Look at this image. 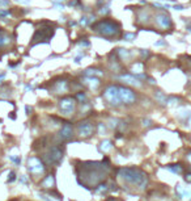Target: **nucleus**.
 Wrapping results in <instances>:
<instances>
[{"instance_id": "f3484780", "label": "nucleus", "mask_w": 191, "mask_h": 201, "mask_svg": "<svg viewBox=\"0 0 191 201\" xmlns=\"http://www.w3.org/2000/svg\"><path fill=\"white\" fill-rule=\"evenodd\" d=\"M149 18H151V15H149L148 11L141 9L140 12H139V20H140L141 22H148Z\"/></svg>"}, {"instance_id": "423d86ee", "label": "nucleus", "mask_w": 191, "mask_h": 201, "mask_svg": "<svg viewBox=\"0 0 191 201\" xmlns=\"http://www.w3.org/2000/svg\"><path fill=\"white\" fill-rule=\"evenodd\" d=\"M102 97L105 99V101L107 104H110L111 106H119L122 105L121 102V99H119V89H118V85L115 84H111V85H107L102 92Z\"/></svg>"}, {"instance_id": "412c9836", "label": "nucleus", "mask_w": 191, "mask_h": 201, "mask_svg": "<svg viewBox=\"0 0 191 201\" xmlns=\"http://www.w3.org/2000/svg\"><path fill=\"white\" fill-rule=\"evenodd\" d=\"M15 179H16L15 172L11 171V172H9V176H8V181H9V183H12V181H15Z\"/></svg>"}, {"instance_id": "b1692460", "label": "nucleus", "mask_w": 191, "mask_h": 201, "mask_svg": "<svg viewBox=\"0 0 191 201\" xmlns=\"http://www.w3.org/2000/svg\"><path fill=\"white\" fill-rule=\"evenodd\" d=\"M187 159H189V162L191 163V154H189V155H187Z\"/></svg>"}, {"instance_id": "9b49d317", "label": "nucleus", "mask_w": 191, "mask_h": 201, "mask_svg": "<svg viewBox=\"0 0 191 201\" xmlns=\"http://www.w3.org/2000/svg\"><path fill=\"white\" fill-rule=\"evenodd\" d=\"M58 137L60 141H70L73 137V125L71 122H64L59 129Z\"/></svg>"}, {"instance_id": "a211bd4d", "label": "nucleus", "mask_w": 191, "mask_h": 201, "mask_svg": "<svg viewBox=\"0 0 191 201\" xmlns=\"http://www.w3.org/2000/svg\"><path fill=\"white\" fill-rule=\"evenodd\" d=\"M111 149V141H103L101 146H99V150L103 152H106V151H109V150Z\"/></svg>"}, {"instance_id": "6ab92c4d", "label": "nucleus", "mask_w": 191, "mask_h": 201, "mask_svg": "<svg viewBox=\"0 0 191 201\" xmlns=\"http://www.w3.org/2000/svg\"><path fill=\"white\" fill-rule=\"evenodd\" d=\"M166 168H168L169 171L174 172V173H181L182 172V166H180V164H172V166H168Z\"/></svg>"}, {"instance_id": "5701e85b", "label": "nucleus", "mask_w": 191, "mask_h": 201, "mask_svg": "<svg viewBox=\"0 0 191 201\" xmlns=\"http://www.w3.org/2000/svg\"><path fill=\"white\" fill-rule=\"evenodd\" d=\"M125 38H127V41H131L132 38H135V34H125Z\"/></svg>"}, {"instance_id": "f03ea898", "label": "nucleus", "mask_w": 191, "mask_h": 201, "mask_svg": "<svg viewBox=\"0 0 191 201\" xmlns=\"http://www.w3.org/2000/svg\"><path fill=\"white\" fill-rule=\"evenodd\" d=\"M118 177L123 184L131 185L134 188L145 189L148 184V175L138 167H123L118 169Z\"/></svg>"}, {"instance_id": "39448f33", "label": "nucleus", "mask_w": 191, "mask_h": 201, "mask_svg": "<svg viewBox=\"0 0 191 201\" xmlns=\"http://www.w3.org/2000/svg\"><path fill=\"white\" fill-rule=\"evenodd\" d=\"M76 99L71 97V96H64L59 100V112H60L62 116L64 117H71L73 116L75 112H76Z\"/></svg>"}, {"instance_id": "9d476101", "label": "nucleus", "mask_w": 191, "mask_h": 201, "mask_svg": "<svg viewBox=\"0 0 191 201\" xmlns=\"http://www.w3.org/2000/svg\"><path fill=\"white\" fill-rule=\"evenodd\" d=\"M118 89H119V99H121V102L123 105H131L136 101V93L131 88L118 85Z\"/></svg>"}, {"instance_id": "f8f14e48", "label": "nucleus", "mask_w": 191, "mask_h": 201, "mask_svg": "<svg viewBox=\"0 0 191 201\" xmlns=\"http://www.w3.org/2000/svg\"><path fill=\"white\" fill-rule=\"evenodd\" d=\"M68 89H70L68 82L64 80V79H59L57 82H53V84H51V91L55 95H64L68 92Z\"/></svg>"}, {"instance_id": "7ed1b4c3", "label": "nucleus", "mask_w": 191, "mask_h": 201, "mask_svg": "<svg viewBox=\"0 0 191 201\" xmlns=\"http://www.w3.org/2000/svg\"><path fill=\"white\" fill-rule=\"evenodd\" d=\"M94 32H97L98 34H101L102 37L106 38H118L121 35V24L114 20L103 18L99 20L92 26Z\"/></svg>"}, {"instance_id": "f257e3e1", "label": "nucleus", "mask_w": 191, "mask_h": 201, "mask_svg": "<svg viewBox=\"0 0 191 201\" xmlns=\"http://www.w3.org/2000/svg\"><path fill=\"white\" fill-rule=\"evenodd\" d=\"M110 169L111 164L107 158L101 162H84L80 167H76L77 180L83 177V181H80V184L85 185V188H94L102 181H105Z\"/></svg>"}, {"instance_id": "6e6552de", "label": "nucleus", "mask_w": 191, "mask_h": 201, "mask_svg": "<svg viewBox=\"0 0 191 201\" xmlns=\"http://www.w3.org/2000/svg\"><path fill=\"white\" fill-rule=\"evenodd\" d=\"M94 130H96V126L90 120H83L80 122H77V125H76V133L83 139L90 138L93 136Z\"/></svg>"}, {"instance_id": "ddd939ff", "label": "nucleus", "mask_w": 191, "mask_h": 201, "mask_svg": "<svg viewBox=\"0 0 191 201\" xmlns=\"http://www.w3.org/2000/svg\"><path fill=\"white\" fill-rule=\"evenodd\" d=\"M156 24L158 28L161 29H169L172 26V21H170V17L166 13H158L156 16Z\"/></svg>"}, {"instance_id": "4468645a", "label": "nucleus", "mask_w": 191, "mask_h": 201, "mask_svg": "<svg viewBox=\"0 0 191 201\" xmlns=\"http://www.w3.org/2000/svg\"><path fill=\"white\" fill-rule=\"evenodd\" d=\"M41 187L45 189H54L55 188V177L54 175H47L45 179L41 181Z\"/></svg>"}, {"instance_id": "dca6fc26", "label": "nucleus", "mask_w": 191, "mask_h": 201, "mask_svg": "<svg viewBox=\"0 0 191 201\" xmlns=\"http://www.w3.org/2000/svg\"><path fill=\"white\" fill-rule=\"evenodd\" d=\"M11 35L7 33V32L4 30H0V47H4L7 45H9L11 43Z\"/></svg>"}, {"instance_id": "1a4fd4ad", "label": "nucleus", "mask_w": 191, "mask_h": 201, "mask_svg": "<svg viewBox=\"0 0 191 201\" xmlns=\"http://www.w3.org/2000/svg\"><path fill=\"white\" fill-rule=\"evenodd\" d=\"M53 34H54V28H51V26L38 28V29L35 30V34L33 35V42H31V45H34V43H37V42H49L50 38L53 37Z\"/></svg>"}, {"instance_id": "20e7f679", "label": "nucleus", "mask_w": 191, "mask_h": 201, "mask_svg": "<svg viewBox=\"0 0 191 201\" xmlns=\"http://www.w3.org/2000/svg\"><path fill=\"white\" fill-rule=\"evenodd\" d=\"M63 154H64V150L62 146L53 145L42 154V160L47 166H58L63 159Z\"/></svg>"}, {"instance_id": "aec40b11", "label": "nucleus", "mask_w": 191, "mask_h": 201, "mask_svg": "<svg viewBox=\"0 0 191 201\" xmlns=\"http://www.w3.org/2000/svg\"><path fill=\"white\" fill-rule=\"evenodd\" d=\"M75 99H79L81 102L83 101H85V99H86V96H85V93L84 92H77V95H76V97Z\"/></svg>"}, {"instance_id": "2eb2a0df", "label": "nucleus", "mask_w": 191, "mask_h": 201, "mask_svg": "<svg viewBox=\"0 0 191 201\" xmlns=\"http://www.w3.org/2000/svg\"><path fill=\"white\" fill-rule=\"evenodd\" d=\"M84 83H85V84L88 85L92 91H96V89H97L98 87H99V84H101V82H99L97 78H85Z\"/></svg>"}, {"instance_id": "0eeeda50", "label": "nucleus", "mask_w": 191, "mask_h": 201, "mask_svg": "<svg viewBox=\"0 0 191 201\" xmlns=\"http://www.w3.org/2000/svg\"><path fill=\"white\" fill-rule=\"evenodd\" d=\"M28 171L33 176H42L46 172V163L38 156H30L28 159Z\"/></svg>"}, {"instance_id": "4be33fe9", "label": "nucleus", "mask_w": 191, "mask_h": 201, "mask_svg": "<svg viewBox=\"0 0 191 201\" xmlns=\"http://www.w3.org/2000/svg\"><path fill=\"white\" fill-rule=\"evenodd\" d=\"M185 180L187 181V183H191V172L186 173V175H185Z\"/></svg>"}]
</instances>
